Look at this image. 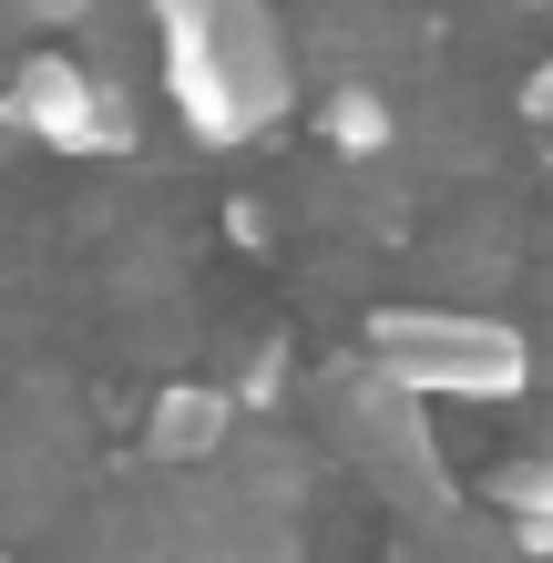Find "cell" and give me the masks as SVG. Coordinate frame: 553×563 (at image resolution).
Wrapping results in <instances>:
<instances>
[{
  "label": "cell",
  "instance_id": "obj_1",
  "mask_svg": "<svg viewBox=\"0 0 553 563\" xmlns=\"http://www.w3.org/2000/svg\"><path fill=\"white\" fill-rule=\"evenodd\" d=\"M154 42L195 144H256L298 103V62L267 0H154Z\"/></svg>",
  "mask_w": 553,
  "mask_h": 563
},
{
  "label": "cell",
  "instance_id": "obj_2",
  "mask_svg": "<svg viewBox=\"0 0 553 563\" xmlns=\"http://www.w3.org/2000/svg\"><path fill=\"white\" fill-rule=\"evenodd\" d=\"M360 358L389 369L410 400H512L533 379V339L472 308H379Z\"/></svg>",
  "mask_w": 553,
  "mask_h": 563
},
{
  "label": "cell",
  "instance_id": "obj_3",
  "mask_svg": "<svg viewBox=\"0 0 553 563\" xmlns=\"http://www.w3.org/2000/svg\"><path fill=\"white\" fill-rule=\"evenodd\" d=\"M318 400H329L339 451L360 461L400 512H441V503H451V472H441V451H431V420H420L431 400H410V389L389 379V369H369V358H349Z\"/></svg>",
  "mask_w": 553,
  "mask_h": 563
},
{
  "label": "cell",
  "instance_id": "obj_4",
  "mask_svg": "<svg viewBox=\"0 0 553 563\" xmlns=\"http://www.w3.org/2000/svg\"><path fill=\"white\" fill-rule=\"evenodd\" d=\"M0 123L31 134V144H52V154H134V134H144L134 92L103 82V73H82V62H62V52H31L11 73Z\"/></svg>",
  "mask_w": 553,
  "mask_h": 563
},
{
  "label": "cell",
  "instance_id": "obj_5",
  "mask_svg": "<svg viewBox=\"0 0 553 563\" xmlns=\"http://www.w3.org/2000/svg\"><path fill=\"white\" fill-rule=\"evenodd\" d=\"M236 389L215 379H165L154 389V420H144V451L154 461H225V441H236Z\"/></svg>",
  "mask_w": 553,
  "mask_h": 563
},
{
  "label": "cell",
  "instance_id": "obj_6",
  "mask_svg": "<svg viewBox=\"0 0 553 563\" xmlns=\"http://www.w3.org/2000/svg\"><path fill=\"white\" fill-rule=\"evenodd\" d=\"M482 503H493L512 533L523 522H553V451H523V461H502L493 482H482Z\"/></svg>",
  "mask_w": 553,
  "mask_h": 563
},
{
  "label": "cell",
  "instance_id": "obj_7",
  "mask_svg": "<svg viewBox=\"0 0 553 563\" xmlns=\"http://www.w3.org/2000/svg\"><path fill=\"white\" fill-rule=\"evenodd\" d=\"M318 123H329L339 154H379V144H389V103H379L369 82H339L329 103H318Z\"/></svg>",
  "mask_w": 553,
  "mask_h": 563
},
{
  "label": "cell",
  "instance_id": "obj_8",
  "mask_svg": "<svg viewBox=\"0 0 553 563\" xmlns=\"http://www.w3.org/2000/svg\"><path fill=\"white\" fill-rule=\"evenodd\" d=\"M92 0H11V21H82Z\"/></svg>",
  "mask_w": 553,
  "mask_h": 563
},
{
  "label": "cell",
  "instance_id": "obj_9",
  "mask_svg": "<svg viewBox=\"0 0 553 563\" xmlns=\"http://www.w3.org/2000/svg\"><path fill=\"white\" fill-rule=\"evenodd\" d=\"M523 113H533V123H553V62H533V82H523Z\"/></svg>",
  "mask_w": 553,
  "mask_h": 563
},
{
  "label": "cell",
  "instance_id": "obj_10",
  "mask_svg": "<svg viewBox=\"0 0 553 563\" xmlns=\"http://www.w3.org/2000/svg\"><path fill=\"white\" fill-rule=\"evenodd\" d=\"M267 563H287V553H267Z\"/></svg>",
  "mask_w": 553,
  "mask_h": 563
},
{
  "label": "cell",
  "instance_id": "obj_11",
  "mask_svg": "<svg viewBox=\"0 0 553 563\" xmlns=\"http://www.w3.org/2000/svg\"><path fill=\"white\" fill-rule=\"evenodd\" d=\"M0 563H11V553H0Z\"/></svg>",
  "mask_w": 553,
  "mask_h": 563
}]
</instances>
